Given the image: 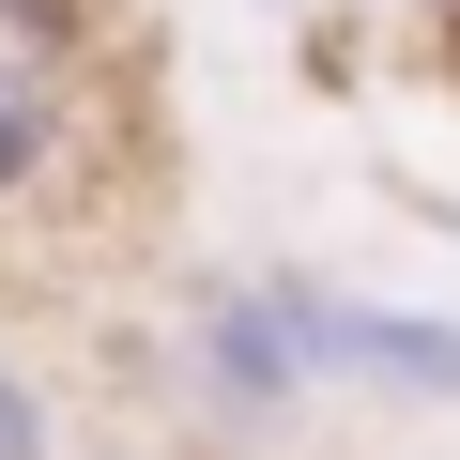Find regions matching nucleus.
<instances>
[{"label":"nucleus","mask_w":460,"mask_h":460,"mask_svg":"<svg viewBox=\"0 0 460 460\" xmlns=\"http://www.w3.org/2000/svg\"><path fill=\"white\" fill-rule=\"evenodd\" d=\"M292 323H307V384H368V399H460V323H429V307H368V292L292 277Z\"/></svg>","instance_id":"obj_1"},{"label":"nucleus","mask_w":460,"mask_h":460,"mask_svg":"<svg viewBox=\"0 0 460 460\" xmlns=\"http://www.w3.org/2000/svg\"><path fill=\"white\" fill-rule=\"evenodd\" d=\"M184 353H199V399H215V414H292V399H307L292 277H215V292L184 307Z\"/></svg>","instance_id":"obj_2"},{"label":"nucleus","mask_w":460,"mask_h":460,"mask_svg":"<svg viewBox=\"0 0 460 460\" xmlns=\"http://www.w3.org/2000/svg\"><path fill=\"white\" fill-rule=\"evenodd\" d=\"M62 62L77 47H0V199H31L62 169V138H77V77Z\"/></svg>","instance_id":"obj_3"},{"label":"nucleus","mask_w":460,"mask_h":460,"mask_svg":"<svg viewBox=\"0 0 460 460\" xmlns=\"http://www.w3.org/2000/svg\"><path fill=\"white\" fill-rule=\"evenodd\" d=\"M93 0H0V47H77Z\"/></svg>","instance_id":"obj_4"},{"label":"nucleus","mask_w":460,"mask_h":460,"mask_svg":"<svg viewBox=\"0 0 460 460\" xmlns=\"http://www.w3.org/2000/svg\"><path fill=\"white\" fill-rule=\"evenodd\" d=\"M0 460H62V429H47V399L0 368Z\"/></svg>","instance_id":"obj_5"},{"label":"nucleus","mask_w":460,"mask_h":460,"mask_svg":"<svg viewBox=\"0 0 460 460\" xmlns=\"http://www.w3.org/2000/svg\"><path fill=\"white\" fill-rule=\"evenodd\" d=\"M384 16H429V31H460V0H384Z\"/></svg>","instance_id":"obj_6"},{"label":"nucleus","mask_w":460,"mask_h":460,"mask_svg":"<svg viewBox=\"0 0 460 460\" xmlns=\"http://www.w3.org/2000/svg\"><path fill=\"white\" fill-rule=\"evenodd\" d=\"M261 16H307V0H261Z\"/></svg>","instance_id":"obj_7"}]
</instances>
